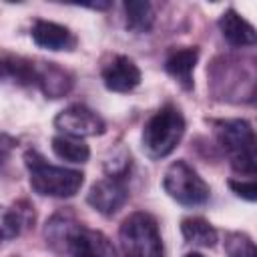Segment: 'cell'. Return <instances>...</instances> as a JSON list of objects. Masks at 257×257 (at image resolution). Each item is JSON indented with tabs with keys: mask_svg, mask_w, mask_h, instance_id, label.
Listing matches in <instances>:
<instances>
[{
	"mask_svg": "<svg viewBox=\"0 0 257 257\" xmlns=\"http://www.w3.org/2000/svg\"><path fill=\"white\" fill-rule=\"evenodd\" d=\"M24 165L28 169V181L34 193L42 197L66 199L78 193L84 183V175L74 169L50 165L38 151H26Z\"/></svg>",
	"mask_w": 257,
	"mask_h": 257,
	"instance_id": "6da1fadb",
	"label": "cell"
},
{
	"mask_svg": "<svg viewBox=\"0 0 257 257\" xmlns=\"http://www.w3.org/2000/svg\"><path fill=\"white\" fill-rule=\"evenodd\" d=\"M215 137L227 155L233 171L251 177L255 175V133L243 118H227L215 122Z\"/></svg>",
	"mask_w": 257,
	"mask_h": 257,
	"instance_id": "7a4b0ae2",
	"label": "cell"
},
{
	"mask_svg": "<svg viewBox=\"0 0 257 257\" xmlns=\"http://www.w3.org/2000/svg\"><path fill=\"white\" fill-rule=\"evenodd\" d=\"M183 135V112L175 104H165L147 120L143 128V151L149 159H165L177 149Z\"/></svg>",
	"mask_w": 257,
	"mask_h": 257,
	"instance_id": "3957f363",
	"label": "cell"
},
{
	"mask_svg": "<svg viewBox=\"0 0 257 257\" xmlns=\"http://www.w3.org/2000/svg\"><path fill=\"white\" fill-rule=\"evenodd\" d=\"M120 251L124 257H163V241L153 215L131 213L118 229Z\"/></svg>",
	"mask_w": 257,
	"mask_h": 257,
	"instance_id": "277c9868",
	"label": "cell"
},
{
	"mask_svg": "<svg viewBox=\"0 0 257 257\" xmlns=\"http://www.w3.org/2000/svg\"><path fill=\"white\" fill-rule=\"evenodd\" d=\"M163 189L171 199H175L185 207L205 205L211 197L209 185L185 161H175L169 165L163 177Z\"/></svg>",
	"mask_w": 257,
	"mask_h": 257,
	"instance_id": "5b68a950",
	"label": "cell"
},
{
	"mask_svg": "<svg viewBox=\"0 0 257 257\" xmlns=\"http://www.w3.org/2000/svg\"><path fill=\"white\" fill-rule=\"evenodd\" d=\"M62 253H70V257H116V249L104 233L78 221L70 227Z\"/></svg>",
	"mask_w": 257,
	"mask_h": 257,
	"instance_id": "8992f818",
	"label": "cell"
},
{
	"mask_svg": "<svg viewBox=\"0 0 257 257\" xmlns=\"http://www.w3.org/2000/svg\"><path fill=\"white\" fill-rule=\"evenodd\" d=\"M54 126L62 135L74 137V139L96 137L106 131L104 120L84 104H70L64 110H60L54 118Z\"/></svg>",
	"mask_w": 257,
	"mask_h": 257,
	"instance_id": "52a82bcc",
	"label": "cell"
},
{
	"mask_svg": "<svg viewBox=\"0 0 257 257\" xmlns=\"http://www.w3.org/2000/svg\"><path fill=\"white\" fill-rule=\"evenodd\" d=\"M88 205L98 211L100 215H114L126 201H128V185L126 177H110L106 175L104 179L96 181L88 195H86Z\"/></svg>",
	"mask_w": 257,
	"mask_h": 257,
	"instance_id": "ba28073f",
	"label": "cell"
},
{
	"mask_svg": "<svg viewBox=\"0 0 257 257\" xmlns=\"http://www.w3.org/2000/svg\"><path fill=\"white\" fill-rule=\"evenodd\" d=\"M102 82L112 92H131L141 82V68L128 56H114L102 66Z\"/></svg>",
	"mask_w": 257,
	"mask_h": 257,
	"instance_id": "9c48e42d",
	"label": "cell"
},
{
	"mask_svg": "<svg viewBox=\"0 0 257 257\" xmlns=\"http://www.w3.org/2000/svg\"><path fill=\"white\" fill-rule=\"evenodd\" d=\"M30 36L40 48L46 50H72L76 46L74 34L66 26L50 20H34Z\"/></svg>",
	"mask_w": 257,
	"mask_h": 257,
	"instance_id": "30bf717a",
	"label": "cell"
},
{
	"mask_svg": "<svg viewBox=\"0 0 257 257\" xmlns=\"http://www.w3.org/2000/svg\"><path fill=\"white\" fill-rule=\"evenodd\" d=\"M38 66L40 62L16 56L0 54V80L18 84V86H36L38 84Z\"/></svg>",
	"mask_w": 257,
	"mask_h": 257,
	"instance_id": "8fae6325",
	"label": "cell"
},
{
	"mask_svg": "<svg viewBox=\"0 0 257 257\" xmlns=\"http://www.w3.org/2000/svg\"><path fill=\"white\" fill-rule=\"evenodd\" d=\"M32 223H34V211L28 203L0 207V245L18 237Z\"/></svg>",
	"mask_w": 257,
	"mask_h": 257,
	"instance_id": "7c38bea8",
	"label": "cell"
},
{
	"mask_svg": "<svg viewBox=\"0 0 257 257\" xmlns=\"http://www.w3.org/2000/svg\"><path fill=\"white\" fill-rule=\"evenodd\" d=\"M219 28H221L223 38L231 46L243 48V46H253L255 44V28L243 16H239L237 10H233V8H229L221 14Z\"/></svg>",
	"mask_w": 257,
	"mask_h": 257,
	"instance_id": "4fadbf2b",
	"label": "cell"
},
{
	"mask_svg": "<svg viewBox=\"0 0 257 257\" xmlns=\"http://www.w3.org/2000/svg\"><path fill=\"white\" fill-rule=\"evenodd\" d=\"M46 96L60 98L72 88V74L60 68L56 62H40L38 66V84Z\"/></svg>",
	"mask_w": 257,
	"mask_h": 257,
	"instance_id": "5bb4252c",
	"label": "cell"
},
{
	"mask_svg": "<svg viewBox=\"0 0 257 257\" xmlns=\"http://www.w3.org/2000/svg\"><path fill=\"white\" fill-rule=\"evenodd\" d=\"M199 60V48H181L169 54L165 60V70L183 86V88H193V70Z\"/></svg>",
	"mask_w": 257,
	"mask_h": 257,
	"instance_id": "9a60e30c",
	"label": "cell"
},
{
	"mask_svg": "<svg viewBox=\"0 0 257 257\" xmlns=\"http://www.w3.org/2000/svg\"><path fill=\"white\" fill-rule=\"evenodd\" d=\"M181 233L187 243L199 247H213L217 243L215 227L203 217H187L181 221Z\"/></svg>",
	"mask_w": 257,
	"mask_h": 257,
	"instance_id": "2e32d148",
	"label": "cell"
},
{
	"mask_svg": "<svg viewBox=\"0 0 257 257\" xmlns=\"http://www.w3.org/2000/svg\"><path fill=\"white\" fill-rule=\"evenodd\" d=\"M124 22L131 32H137V34L149 32L155 22V12H153L151 2L147 0L124 2Z\"/></svg>",
	"mask_w": 257,
	"mask_h": 257,
	"instance_id": "e0dca14e",
	"label": "cell"
},
{
	"mask_svg": "<svg viewBox=\"0 0 257 257\" xmlns=\"http://www.w3.org/2000/svg\"><path fill=\"white\" fill-rule=\"evenodd\" d=\"M52 151L58 159L68 163H86L90 157V149L82 139H74L66 135H56L52 139Z\"/></svg>",
	"mask_w": 257,
	"mask_h": 257,
	"instance_id": "ac0fdd59",
	"label": "cell"
},
{
	"mask_svg": "<svg viewBox=\"0 0 257 257\" xmlns=\"http://www.w3.org/2000/svg\"><path fill=\"white\" fill-rule=\"evenodd\" d=\"M225 253L227 257H257L253 239L239 231H231L225 235Z\"/></svg>",
	"mask_w": 257,
	"mask_h": 257,
	"instance_id": "d6986e66",
	"label": "cell"
},
{
	"mask_svg": "<svg viewBox=\"0 0 257 257\" xmlns=\"http://www.w3.org/2000/svg\"><path fill=\"white\" fill-rule=\"evenodd\" d=\"M229 187L239 197H243L247 201H255V197H257V189H255V181L253 179H249V181H235V179H231L229 181Z\"/></svg>",
	"mask_w": 257,
	"mask_h": 257,
	"instance_id": "ffe728a7",
	"label": "cell"
},
{
	"mask_svg": "<svg viewBox=\"0 0 257 257\" xmlns=\"http://www.w3.org/2000/svg\"><path fill=\"white\" fill-rule=\"evenodd\" d=\"M14 145H16V141H14L12 137H8V135H0V165L10 157Z\"/></svg>",
	"mask_w": 257,
	"mask_h": 257,
	"instance_id": "44dd1931",
	"label": "cell"
},
{
	"mask_svg": "<svg viewBox=\"0 0 257 257\" xmlns=\"http://www.w3.org/2000/svg\"><path fill=\"white\" fill-rule=\"evenodd\" d=\"M185 257H203V255H201V253H187Z\"/></svg>",
	"mask_w": 257,
	"mask_h": 257,
	"instance_id": "7402d4cb",
	"label": "cell"
}]
</instances>
